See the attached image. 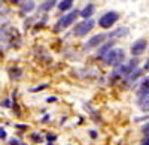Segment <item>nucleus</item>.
I'll list each match as a JSON object with an SVG mask.
<instances>
[{"label":"nucleus","mask_w":149,"mask_h":145,"mask_svg":"<svg viewBox=\"0 0 149 145\" xmlns=\"http://www.w3.org/2000/svg\"><path fill=\"white\" fill-rule=\"evenodd\" d=\"M149 93V76H146L142 82V90L139 93V96H143V94H148Z\"/></svg>","instance_id":"nucleus-12"},{"label":"nucleus","mask_w":149,"mask_h":145,"mask_svg":"<svg viewBox=\"0 0 149 145\" xmlns=\"http://www.w3.org/2000/svg\"><path fill=\"white\" fill-rule=\"evenodd\" d=\"M143 132H145L146 135H149V123H148V124H146V126L143 127Z\"/></svg>","instance_id":"nucleus-21"},{"label":"nucleus","mask_w":149,"mask_h":145,"mask_svg":"<svg viewBox=\"0 0 149 145\" xmlns=\"http://www.w3.org/2000/svg\"><path fill=\"white\" fill-rule=\"evenodd\" d=\"M94 21L93 20H85V21H82V22H79L76 27H74V30H73V33L76 34V36H85L86 33H90L91 30H93V27H94Z\"/></svg>","instance_id":"nucleus-2"},{"label":"nucleus","mask_w":149,"mask_h":145,"mask_svg":"<svg viewBox=\"0 0 149 145\" xmlns=\"http://www.w3.org/2000/svg\"><path fill=\"white\" fill-rule=\"evenodd\" d=\"M140 145H149V135H146V138L142 141V144Z\"/></svg>","instance_id":"nucleus-20"},{"label":"nucleus","mask_w":149,"mask_h":145,"mask_svg":"<svg viewBox=\"0 0 149 145\" xmlns=\"http://www.w3.org/2000/svg\"><path fill=\"white\" fill-rule=\"evenodd\" d=\"M48 85H46V84H42V85H39V87H33V88H30V91H40V90H45Z\"/></svg>","instance_id":"nucleus-14"},{"label":"nucleus","mask_w":149,"mask_h":145,"mask_svg":"<svg viewBox=\"0 0 149 145\" xmlns=\"http://www.w3.org/2000/svg\"><path fill=\"white\" fill-rule=\"evenodd\" d=\"M145 70H149V58L146 60V63H145Z\"/></svg>","instance_id":"nucleus-24"},{"label":"nucleus","mask_w":149,"mask_h":145,"mask_svg":"<svg viewBox=\"0 0 149 145\" xmlns=\"http://www.w3.org/2000/svg\"><path fill=\"white\" fill-rule=\"evenodd\" d=\"M9 144H10V145H21V142H19L18 139H15V138H12V139L9 141Z\"/></svg>","instance_id":"nucleus-18"},{"label":"nucleus","mask_w":149,"mask_h":145,"mask_svg":"<svg viewBox=\"0 0 149 145\" xmlns=\"http://www.w3.org/2000/svg\"><path fill=\"white\" fill-rule=\"evenodd\" d=\"M125 34H128V29H127V27H121V29H118V30L110 32L109 38H118V36H125Z\"/></svg>","instance_id":"nucleus-9"},{"label":"nucleus","mask_w":149,"mask_h":145,"mask_svg":"<svg viewBox=\"0 0 149 145\" xmlns=\"http://www.w3.org/2000/svg\"><path fill=\"white\" fill-rule=\"evenodd\" d=\"M57 100V97H54V96H52V97H48L46 99V102H49V103H51V102H55Z\"/></svg>","instance_id":"nucleus-22"},{"label":"nucleus","mask_w":149,"mask_h":145,"mask_svg":"<svg viewBox=\"0 0 149 145\" xmlns=\"http://www.w3.org/2000/svg\"><path fill=\"white\" fill-rule=\"evenodd\" d=\"M78 15H79V14H78L76 11H74V12H70V14H67V15H63V18H61V20L58 21V24H57V30L70 27L72 24H73V21H74V18H76Z\"/></svg>","instance_id":"nucleus-4"},{"label":"nucleus","mask_w":149,"mask_h":145,"mask_svg":"<svg viewBox=\"0 0 149 145\" xmlns=\"http://www.w3.org/2000/svg\"><path fill=\"white\" fill-rule=\"evenodd\" d=\"M33 8H34L33 2H29V5H26V6H24V11H27V12H29V11H31Z\"/></svg>","instance_id":"nucleus-15"},{"label":"nucleus","mask_w":149,"mask_h":145,"mask_svg":"<svg viewBox=\"0 0 149 145\" xmlns=\"http://www.w3.org/2000/svg\"><path fill=\"white\" fill-rule=\"evenodd\" d=\"M93 14H94V5H91V3L86 5V6L79 12V15H81L82 18H85V20H90V17H91Z\"/></svg>","instance_id":"nucleus-7"},{"label":"nucleus","mask_w":149,"mask_h":145,"mask_svg":"<svg viewBox=\"0 0 149 145\" xmlns=\"http://www.w3.org/2000/svg\"><path fill=\"white\" fill-rule=\"evenodd\" d=\"M0 139H6V130L3 127H0Z\"/></svg>","instance_id":"nucleus-16"},{"label":"nucleus","mask_w":149,"mask_h":145,"mask_svg":"<svg viewBox=\"0 0 149 145\" xmlns=\"http://www.w3.org/2000/svg\"><path fill=\"white\" fill-rule=\"evenodd\" d=\"M90 135H91V138H97V132L91 130V132H90Z\"/></svg>","instance_id":"nucleus-23"},{"label":"nucleus","mask_w":149,"mask_h":145,"mask_svg":"<svg viewBox=\"0 0 149 145\" xmlns=\"http://www.w3.org/2000/svg\"><path fill=\"white\" fill-rule=\"evenodd\" d=\"M139 106L142 111H149V93L139 96Z\"/></svg>","instance_id":"nucleus-8"},{"label":"nucleus","mask_w":149,"mask_h":145,"mask_svg":"<svg viewBox=\"0 0 149 145\" xmlns=\"http://www.w3.org/2000/svg\"><path fill=\"white\" fill-rule=\"evenodd\" d=\"M112 45H113V42H109V43H106L103 48H100V51H98V57H106L107 53L112 50Z\"/></svg>","instance_id":"nucleus-11"},{"label":"nucleus","mask_w":149,"mask_h":145,"mask_svg":"<svg viewBox=\"0 0 149 145\" xmlns=\"http://www.w3.org/2000/svg\"><path fill=\"white\" fill-rule=\"evenodd\" d=\"M14 2H18V0H14Z\"/></svg>","instance_id":"nucleus-25"},{"label":"nucleus","mask_w":149,"mask_h":145,"mask_svg":"<svg viewBox=\"0 0 149 145\" xmlns=\"http://www.w3.org/2000/svg\"><path fill=\"white\" fill-rule=\"evenodd\" d=\"M124 58H125V53H124V50H121V48H113V50H110L107 53V55L104 57L106 63L107 64H112V66L122 64Z\"/></svg>","instance_id":"nucleus-1"},{"label":"nucleus","mask_w":149,"mask_h":145,"mask_svg":"<svg viewBox=\"0 0 149 145\" xmlns=\"http://www.w3.org/2000/svg\"><path fill=\"white\" fill-rule=\"evenodd\" d=\"M73 2H74V0H61V2L58 3L60 11H67V9H70V8L73 6Z\"/></svg>","instance_id":"nucleus-10"},{"label":"nucleus","mask_w":149,"mask_h":145,"mask_svg":"<svg viewBox=\"0 0 149 145\" xmlns=\"http://www.w3.org/2000/svg\"><path fill=\"white\" fill-rule=\"evenodd\" d=\"M46 139L52 144V141H55V139H57V136H55V135H48V136H46Z\"/></svg>","instance_id":"nucleus-19"},{"label":"nucleus","mask_w":149,"mask_h":145,"mask_svg":"<svg viewBox=\"0 0 149 145\" xmlns=\"http://www.w3.org/2000/svg\"><path fill=\"white\" fill-rule=\"evenodd\" d=\"M54 3H57L55 0H51V2H46L45 5H42V6H40V9H42V11H49V9H51V8L54 6Z\"/></svg>","instance_id":"nucleus-13"},{"label":"nucleus","mask_w":149,"mask_h":145,"mask_svg":"<svg viewBox=\"0 0 149 145\" xmlns=\"http://www.w3.org/2000/svg\"><path fill=\"white\" fill-rule=\"evenodd\" d=\"M31 138H33L36 142H40V141H42V136H40V135H37V133H33V136H31Z\"/></svg>","instance_id":"nucleus-17"},{"label":"nucleus","mask_w":149,"mask_h":145,"mask_svg":"<svg viewBox=\"0 0 149 145\" xmlns=\"http://www.w3.org/2000/svg\"><path fill=\"white\" fill-rule=\"evenodd\" d=\"M104 39H106V34H103V33L95 34V36H93V38L85 43V48H93V46H97V45L103 43V42H104Z\"/></svg>","instance_id":"nucleus-6"},{"label":"nucleus","mask_w":149,"mask_h":145,"mask_svg":"<svg viewBox=\"0 0 149 145\" xmlns=\"http://www.w3.org/2000/svg\"><path fill=\"white\" fill-rule=\"evenodd\" d=\"M118 14L116 12H107V14H104L100 20H98V24H100V27L103 29H110L113 24L118 21Z\"/></svg>","instance_id":"nucleus-3"},{"label":"nucleus","mask_w":149,"mask_h":145,"mask_svg":"<svg viewBox=\"0 0 149 145\" xmlns=\"http://www.w3.org/2000/svg\"><path fill=\"white\" fill-rule=\"evenodd\" d=\"M146 46H148V42L146 39H137L133 45H131V54L133 55H140L146 51Z\"/></svg>","instance_id":"nucleus-5"}]
</instances>
